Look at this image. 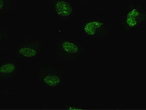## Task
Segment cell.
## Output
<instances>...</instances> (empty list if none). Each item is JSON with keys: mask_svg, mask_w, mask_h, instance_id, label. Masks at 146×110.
Here are the masks:
<instances>
[{"mask_svg": "<svg viewBox=\"0 0 146 110\" xmlns=\"http://www.w3.org/2000/svg\"><path fill=\"white\" fill-rule=\"evenodd\" d=\"M146 23V10L141 3H130L121 16L119 26L124 34Z\"/></svg>", "mask_w": 146, "mask_h": 110, "instance_id": "1", "label": "cell"}, {"mask_svg": "<svg viewBox=\"0 0 146 110\" xmlns=\"http://www.w3.org/2000/svg\"><path fill=\"white\" fill-rule=\"evenodd\" d=\"M57 58L63 60H75L81 58L85 51L82 42L76 38H61L55 46Z\"/></svg>", "mask_w": 146, "mask_h": 110, "instance_id": "2", "label": "cell"}, {"mask_svg": "<svg viewBox=\"0 0 146 110\" xmlns=\"http://www.w3.org/2000/svg\"><path fill=\"white\" fill-rule=\"evenodd\" d=\"M38 72L40 82L47 88L56 89L64 85L66 76L62 69L43 66L39 68Z\"/></svg>", "mask_w": 146, "mask_h": 110, "instance_id": "3", "label": "cell"}, {"mask_svg": "<svg viewBox=\"0 0 146 110\" xmlns=\"http://www.w3.org/2000/svg\"><path fill=\"white\" fill-rule=\"evenodd\" d=\"M110 27L103 18L89 19L82 26V33L90 38H106L109 37Z\"/></svg>", "mask_w": 146, "mask_h": 110, "instance_id": "4", "label": "cell"}, {"mask_svg": "<svg viewBox=\"0 0 146 110\" xmlns=\"http://www.w3.org/2000/svg\"><path fill=\"white\" fill-rule=\"evenodd\" d=\"M42 44L35 39H27L16 49V58L24 60H36L42 53Z\"/></svg>", "mask_w": 146, "mask_h": 110, "instance_id": "5", "label": "cell"}, {"mask_svg": "<svg viewBox=\"0 0 146 110\" xmlns=\"http://www.w3.org/2000/svg\"><path fill=\"white\" fill-rule=\"evenodd\" d=\"M56 18L60 20H70L74 15L75 7L70 0H49Z\"/></svg>", "mask_w": 146, "mask_h": 110, "instance_id": "6", "label": "cell"}, {"mask_svg": "<svg viewBox=\"0 0 146 110\" xmlns=\"http://www.w3.org/2000/svg\"><path fill=\"white\" fill-rule=\"evenodd\" d=\"M19 68L16 62L13 60H7L0 65V78L1 80H10L17 77Z\"/></svg>", "mask_w": 146, "mask_h": 110, "instance_id": "7", "label": "cell"}, {"mask_svg": "<svg viewBox=\"0 0 146 110\" xmlns=\"http://www.w3.org/2000/svg\"><path fill=\"white\" fill-rule=\"evenodd\" d=\"M13 0H0L1 15L7 14L13 7Z\"/></svg>", "mask_w": 146, "mask_h": 110, "instance_id": "8", "label": "cell"}, {"mask_svg": "<svg viewBox=\"0 0 146 110\" xmlns=\"http://www.w3.org/2000/svg\"><path fill=\"white\" fill-rule=\"evenodd\" d=\"M9 36V32L7 27H3L1 30V42H3L4 40L7 38Z\"/></svg>", "mask_w": 146, "mask_h": 110, "instance_id": "9", "label": "cell"}, {"mask_svg": "<svg viewBox=\"0 0 146 110\" xmlns=\"http://www.w3.org/2000/svg\"><path fill=\"white\" fill-rule=\"evenodd\" d=\"M64 108L67 110H83L84 109L83 108L80 107L79 105H74V104L65 105Z\"/></svg>", "mask_w": 146, "mask_h": 110, "instance_id": "10", "label": "cell"}, {"mask_svg": "<svg viewBox=\"0 0 146 110\" xmlns=\"http://www.w3.org/2000/svg\"><path fill=\"white\" fill-rule=\"evenodd\" d=\"M78 1L82 3H86L92 2L93 0H78Z\"/></svg>", "mask_w": 146, "mask_h": 110, "instance_id": "11", "label": "cell"}]
</instances>
